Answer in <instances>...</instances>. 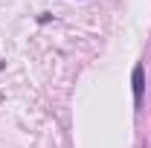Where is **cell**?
Listing matches in <instances>:
<instances>
[{"label":"cell","instance_id":"1","mask_svg":"<svg viewBox=\"0 0 151 148\" xmlns=\"http://www.w3.org/2000/svg\"><path fill=\"white\" fill-rule=\"evenodd\" d=\"M131 90H134V108L139 111L142 90H145V70H142V64H134V70H131Z\"/></svg>","mask_w":151,"mask_h":148}]
</instances>
